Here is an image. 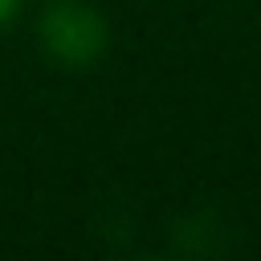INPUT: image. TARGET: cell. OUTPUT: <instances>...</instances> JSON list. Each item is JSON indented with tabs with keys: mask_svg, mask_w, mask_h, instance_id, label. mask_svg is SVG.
I'll return each instance as SVG.
<instances>
[{
	"mask_svg": "<svg viewBox=\"0 0 261 261\" xmlns=\"http://www.w3.org/2000/svg\"><path fill=\"white\" fill-rule=\"evenodd\" d=\"M16 12H20V0H0V29H4V24H12V20H16Z\"/></svg>",
	"mask_w": 261,
	"mask_h": 261,
	"instance_id": "obj_2",
	"label": "cell"
},
{
	"mask_svg": "<svg viewBox=\"0 0 261 261\" xmlns=\"http://www.w3.org/2000/svg\"><path fill=\"white\" fill-rule=\"evenodd\" d=\"M37 45L61 69H90L110 49V24L90 0H49L37 16Z\"/></svg>",
	"mask_w": 261,
	"mask_h": 261,
	"instance_id": "obj_1",
	"label": "cell"
}]
</instances>
